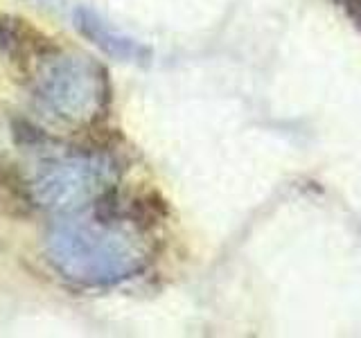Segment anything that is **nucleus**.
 Listing matches in <instances>:
<instances>
[{
    "label": "nucleus",
    "instance_id": "20e7f679",
    "mask_svg": "<svg viewBox=\"0 0 361 338\" xmlns=\"http://www.w3.org/2000/svg\"><path fill=\"white\" fill-rule=\"evenodd\" d=\"M75 25L79 32L93 41L97 48L109 52L111 56H118V59H140L147 54V50L140 43H135L133 39L124 37L122 32L113 30L106 20H102L97 14H93L90 9L82 7L75 11Z\"/></svg>",
    "mask_w": 361,
    "mask_h": 338
},
{
    "label": "nucleus",
    "instance_id": "f257e3e1",
    "mask_svg": "<svg viewBox=\"0 0 361 338\" xmlns=\"http://www.w3.org/2000/svg\"><path fill=\"white\" fill-rule=\"evenodd\" d=\"M56 273L82 287H113L140 275L152 259L147 234L124 219L61 217L45 234Z\"/></svg>",
    "mask_w": 361,
    "mask_h": 338
},
{
    "label": "nucleus",
    "instance_id": "f03ea898",
    "mask_svg": "<svg viewBox=\"0 0 361 338\" xmlns=\"http://www.w3.org/2000/svg\"><path fill=\"white\" fill-rule=\"evenodd\" d=\"M34 95L56 120L86 127L106 113L111 84L104 68L88 54L50 48L37 61Z\"/></svg>",
    "mask_w": 361,
    "mask_h": 338
},
{
    "label": "nucleus",
    "instance_id": "39448f33",
    "mask_svg": "<svg viewBox=\"0 0 361 338\" xmlns=\"http://www.w3.org/2000/svg\"><path fill=\"white\" fill-rule=\"evenodd\" d=\"M357 3H359V7H361V0H357Z\"/></svg>",
    "mask_w": 361,
    "mask_h": 338
},
{
    "label": "nucleus",
    "instance_id": "7ed1b4c3",
    "mask_svg": "<svg viewBox=\"0 0 361 338\" xmlns=\"http://www.w3.org/2000/svg\"><path fill=\"white\" fill-rule=\"evenodd\" d=\"M120 178L118 163L106 154L79 151L43 161L32 176V201L59 217L82 214L104 201Z\"/></svg>",
    "mask_w": 361,
    "mask_h": 338
}]
</instances>
